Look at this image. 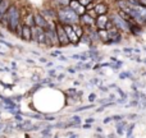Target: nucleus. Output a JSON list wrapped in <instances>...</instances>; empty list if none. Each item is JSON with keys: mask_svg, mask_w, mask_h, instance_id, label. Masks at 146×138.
<instances>
[{"mask_svg": "<svg viewBox=\"0 0 146 138\" xmlns=\"http://www.w3.org/2000/svg\"><path fill=\"white\" fill-rule=\"evenodd\" d=\"M0 42L3 44V45H5V46H8V48H13V45L10 42H8V41H4V40H0Z\"/></svg>", "mask_w": 146, "mask_h": 138, "instance_id": "nucleus-28", "label": "nucleus"}, {"mask_svg": "<svg viewBox=\"0 0 146 138\" xmlns=\"http://www.w3.org/2000/svg\"><path fill=\"white\" fill-rule=\"evenodd\" d=\"M56 78H58L59 81H62L64 78V74H58V75H56Z\"/></svg>", "mask_w": 146, "mask_h": 138, "instance_id": "nucleus-40", "label": "nucleus"}, {"mask_svg": "<svg viewBox=\"0 0 146 138\" xmlns=\"http://www.w3.org/2000/svg\"><path fill=\"white\" fill-rule=\"evenodd\" d=\"M94 121H95V119H94V118H88V119H86V123H91V124H92Z\"/></svg>", "mask_w": 146, "mask_h": 138, "instance_id": "nucleus-36", "label": "nucleus"}, {"mask_svg": "<svg viewBox=\"0 0 146 138\" xmlns=\"http://www.w3.org/2000/svg\"><path fill=\"white\" fill-rule=\"evenodd\" d=\"M68 72H69V73H74V72H76V69H72V68H68Z\"/></svg>", "mask_w": 146, "mask_h": 138, "instance_id": "nucleus-46", "label": "nucleus"}, {"mask_svg": "<svg viewBox=\"0 0 146 138\" xmlns=\"http://www.w3.org/2000/svg\"><path fill=\"white\" fill-rule=\"evenodd\" d=\"M58 59H59V60H62V61H66L67 60V58H66V56H63V55L58 56Z\"/></svg>", "mask_w": 146, "mask_h": 138, "instance_id": "nucleus-39", "label": "nucleus"}, {"mask_svg": "<svg viewBox=\"0 0 146 138\" xmlns=\"http://www.w3.org/2000/svg\"><path fill=\"white\" fill-rule=\"evenodd\" d=\"M32 40L38 45H45V30L41 27H32Z\"/></svg>", "mask_w": 146, "mask_h": 138, "instance_id": "nucleus-6", "label": "nucleus"}, {"mask_svg": "<svg viewBox=\"0 0 146 138\" xmlns=\"http://www.w3.org/2000/svg\"><path fill=\"white\" fill-rule=\"evenodd\" d=\"M132 75H131V73L129 72H123V73H121V74H119V78H121V79H126V78H131Z\"/></svg>", "mask_w": 146, "mask_h": 138, "instance_id": "nucleus-20", "label": "nucleus"}, {"mask_svg": "<svg viewBox=\"0 0 146 138\" xmlns=\"http://www.w3.org/2000/svg\"><path fill=\"white\" fill-rule=\"evenodd\" d=\"M46 64H48V67H53V63H51V61H48Z\"/></svg>", "mask_w": 146, "mask_h": 138, "instance_id": "nucleus-47", "label": "nucleus"}, {"mask_svg": "<svg viewBox=\"0 0 146 138\" xmlns=\"http://www.w3.org/2000/svg\"><path fill=\"white\" fill-rule=\"evenodd\" d=\"M114 1H119V0H114Z\"/></svg>", "mask_w": 146, "mask_h": 138, "instance_id": "nucleus-49", "label": "nucleus"}, {"mask_svg": "<svg viewBox=\"0 0 146 138\" xmlns=\"http://www.w3.org/2000/svg\"><path fill=\"white\" fill-rule=\"evenodd\" d=\"M144 61H145V63H146V59H145V60H144Z\"/></svg>", "mask_w": 146, "mask_h": 138, "instance_id": "nucleus-50", "label": "nucleus"}, {"mask_svg": "<svg viewBox=\"0 0 146 138\" xmlns=\"http://www.w3.org/2000/svg\"><path fill=\"white\" fill-rule=\"evenodd\" d=\"M111 120H113V116H108V118H105V119L103 120V123H104V124H108V123H110Z\"/></svg>", "mask_w": 146, "mask_h": 138, "instance_id": "nucleus-27", "label": "nucleus"}, {"mask_svg": "<svg viewBox=\"0 0 146 138\" xmlns=\"http://www.w3.org/2000/svg\"><path fill=\"white\" fill-rule=\"evenodd\" d=\"M25 23L26 24H28L30 27H35V13H31L28 12L27 14L25 15Z\"/></svg>", "mask_w": 146, "mask_h": 138, "instance_id": "nucleus-16", "label": "nucleus"}, {"mask_svg": "<svg viewBox=\"0 0 146 138\" xmlns=\"http://www.w3.org/2000/svg\"><path fill=\"white\" fill-rule=\"evenodd\" d=\"M10 5H12V1H10V0H1V1H0V20H1V18L4 17L5 13L8 12Z\"/></svg>", "mask_w": 146, "mask_h": 138, "instance_id": "nucleus-15", "label": "nucleus"}, {"mask_svg": "<svg viewBox=\"0 0 146 138\" xmlns=\"http://www.w3.org/2000/svg\"><path fill=\"white\" fill-rule=\"evenodd\" d=\"M55 22H51L50 27L45 30V45L49 46V48L59 46V38H58V33H56Z\"/></svg>", "mask_w": 146, "mask_h": 138, "instance_id": "nucleus-3", "label": "nucleus"}, {"mask_svg": "<svg viewBox=\"0 0 146 138\" xmlns=\"http://www.w3.org/2000/svg\"><path fill=\"white\" fill-rule=\"evenodd\" d=\"M111 61H118V59L114 58V56H113V58H111Z\"/></svg>", "mask_w": 146, "mask_h": 138, "instance_id": "nucleus-48", "label": "nucleus"}, {"mask_svg": "<svg viewBox=\"0 0 146 138\" xmlns=\"http://www.w3.org/2000/svg\"><path fill=\"white\" fill-rule=\"evenodd\" d=\"M51 55H53V56H60V55H62V51H60V50L53 51V53H51Z\"/></svg>", "mask_w": 146, "mask_h": 138, "instance_id": "nucleus-30", "label": "nucleus"}, {"mask_svg": "<svg viewBox=\"0 0 146 138\" xmlns=\"http://www.w3.org/2000/svg\"><path fill=\"white\" fill-rule=\"evenodd\" d=\"M55 28H56V33H58V38H59V46L71 45V41H69L68 35H67L66 28H64V26L62 24L59 20L55 22Z\"/></svg>", "mask_w": 146, "mask_h": 138, "instance_id": "nucleus-5", "label": "nucleus"}, {"mask_svg": "<svg viewBox=\"0 0 146 138\" xmlns=\"http://www.w3.org/2000/svg\"><path fill=\"white\" fill-rule=\"evenodd\" d=\"M126 127H127L126 121H123V120L118 121V124H117V133H118V134H123L124 128H126Z\"/></svg>", "mask_w": 146, "mask_h": 138, "instance_id": "nucleus-19", "label": "nucleus"}, {"mask_svg": "<svg viewBox=\"0 0 146 138\" xmlns=\"http://www.w3.org/2000/svg\"><path fill=\"white\" fill-rule=\"evenodd\" d=\"M45 120H48V121H54V120H55V118H54V116H49V115H46L45 116Z\"/></svg>", "mask_w": 146, "mask_h": 138, "instance_id": "nucleus-32", "label": "nucleus"}, {"mask_svg": "<svg viewBox=\"0 0 146 138\" xmlns=\"http://www.w3.org/2000/svg\"><path fill=\"white\" fill-rule=\"evenodd\" d=\"M21 38H23L25 41H32V27H30L28 24L23 23L22 24V36Z\"/></svg>", "mask_w": 146, "mask_h": 138, "instance_id": "nucleus-13", "label": "nucleus"}, {"mask_svg": "<svg viewBox=\"0 0 146 138\" xmlns=\"http://www.w3.org/2000/svg\"><path fill=\"white\" fill-rule=\"evenodd\" d=\"M69 7H71L78 15H82V14H85V13L87 12L86 7H83V5L81 4L78 0H71V3H69Z\"/></svg>", "mask_w": 146, "mask_h": 138, "instance_id": "nucleus-12", "label": "nucleus"}, {"mask_svg": "<svg viewBox=\"0 0 146 138\" xmlns=\"http://www.w3.org/2000/svg\"><path fill=\"white\" fill-rule=\"evenodd\" d=\"M83 128L85 129H91V123H86L85 125H83Z\"/></svg>", "mask_w": 146, "mask_h": 138, "instance_id": "nucleus-37", "label": "nucleus"}, {"mask_svg": "<svg viewBox=\"0 0 146 138\" xmlns=\"http://www.w3.org/2000/svg\"><path fill=\"white\" fill-rule=\"evenodd\" d=\"M91 108H94L92 104H90V105H86V106H81V108L76 109V111H83V110H87V109H91Z\"/></svg>", "mask_w": 146, "mask_h": 138, "instance_id": "nucleus-22", "label": "nucleus"}, {"mask_svg": "<svg viewBox=\"0 0 146 138\" xmlns=\"http://www.w3.org/2000/svg\"><path fill=\"white\" fill-rule=\"evenodd\" d=\"M110 20V18L106 14H100L95 18V27L96 30H106V24Z\"/></svg>", "mask_w": 146, "mask_h": 138, "instance_id": "nucleus-9", "label": "nucleus"}, {"mask_svg": "<svg viewBox=\"0 0 146 138\" xmlns=\"http://www.w3.org/2000/svg\"><path fill=\"white\" fill-rule=\"evenodd\" d=\"M80 56H81L80 54H74V55H73L72 58H73V59H76V60H80Z\"/></svg>", "mask_w": 146, "mask_h": 138, "instance_id": "nucleus-38", "label": "nucleus"}, {"mask_svg": "<svg viewBox=\"0 0 146 138\" xmlns=\"http://www.w3.org/2000/svg\"><path fill=\"white\" fill-rule=\"evenodd\" d=\"M133 128H135V124H131V125L128 127V131H127V133H126V136H127V137H131V136H132Z\"/></svg>", "mask_w": 146, "mask_h": 138, "instance_id": "nucleus-23", "label": "nucleus"}, {"mask_svg": "<svg viewBox=\"0 0 146 138\" xmlns=\"http://www.w3.org/2000/svg\"><path fill=\"white\" fill-rule=\"evenodd\" d=\"M100 91H103V92H108V88L106 87H100Z\"/></svg>", "mask_w": 146, "mask_h": 138, "instance_id": "nucleus-42", "label": "nucleus"}, {"mask_svg": "<svg viewBox=\"0 0 146 138\" xmlns=\"http://www.w3.org/2000/svg\"><path fill=\"white\" fill-rule=\"evenodd\" d=\"M40 61H42V63H48V60H46L45 58H40Z\"/></svg>", "mask_w": 146, "mask_h": 138, "instance_id": "nucleus-43", "label": "nucleus"}, {"mask_svg": "<svg viewBox=\"0 0 146 138\" xmlns=\"http://www.w3.org/2000/svg\"><path fill=\"white\" fill-rule=\"evenodd\" d=\"M108 10H109V7L105 4V3H98V4H95V8H94V12H95L96 15L106 14Z\"/></svg>", "mask_w": 146, "mask_h": 138, "instance_id": "nucleus-14", "label": "nucleus"}, {"mask_svg": "<svg viewBox=\"0 0 146 138\" xmlns=\"http://www.w3.org/2000/svg\"><path fill=\"white\" fill-rule=\"evenodd\" d=\"M105 108H106L105 105H104V106H100V108H99V109H96V113H103V111H104V109H105Z\"/></svg>", "mask_w": 146, "mask_h": 138, "instance_id": "nucleus-33", "label": "nucleus"}, {"mask_svg": "<svg viewBox=\"0 0 146 138\" xmlns=\"http://www.w3.org/2000/svg\"><path fill=\"white\" fill-rule=\"evenodd\" d=\"M80 23L83 26V27H92V26H95V18L91 17L90 14H87V12L85 13V14L80 15Z\"/></svg>", "mask_w": 146, "mask_h": 138, "instance_id": "nucleus-11", "label": "nucleus"}, {"mask_svg": "<svg viewBox=\"0 0 146 138\" xmlns=\"http://www.w3.org/2000/svg\"><path fill=\"white\" fill-rule=\"evenodd\" d=\"M0 24L4 28L9 30L12 33L17 32V30L22 26V12L21 8L18 7L15 3H12V5L9 7L8 12L4 14V17L0 20Z\"/></svg>", "mask_w": 146, "mask_h": 138, "instance_id": "nucleus-1", "label": "nucleus"}, {"mask_svg": "<svg viewBox=\"0 0 146 138\" xmlns=\"http://www.w3.org/2000/svg\"><path fill=\"white\" fill-rule=\"evenodd\" d=\"M91 67H92V65H91V64H85V68H83V69H91Z\"/></svg>", "mask_w": 146, "mask_h": 138, "instance_id": "nucleus-41", "label": "nucleus"}, {"mask_svg": "<svg viewBox=\"0 0 146 138\" xmlns=\"http://www.w3.org/2000/svg\"><path fill=\"white\" fill-rule=\"evenodd\" d=\"M58 20L62 24H78L80 23V15L72 9L71 7H63L59 8L58 10Z\"/></svg>", "mask_w": 146, "mask_h": 138, "instance_id": "nucleus-2", "label": "nucleus"}, {"mask_svg": "<svg viewBox=\"0 0 146 138\" xmlns=\"http://www.w3.org/2000/svg\"><path fill=\"white\" fill-rule=\"evenodd\" d=\"M35 24L37 26V27H41V28H44V30H46V28L50 27L51 20H48L42 15V13L37 12V13H35Z\"/></svg>", "mask_w": 146, "mask_h": 138, "instance_id": "nucleus-8", "label": "nucleus"}, {"mask_svg": "<svg viewBox=\"0 0 146 138\" xmlns=\"http://www.w3.org/2000/svg\"><path fill=\"white\" fill-rule=\"evenodd\" d=\"M71 0H53V4L55 5L56 8H63V7H68Z\"/></svg>", "mask_w": 146, "mask_h": 138, "instance_id": "nucleus-18", "label": "nucleus"}, {"mask_svg": "<svg viewBox=\"0 0 146 138\" xmlns=\"http://www.w3.org/2000/svg\"><path fill=\"white\" fill-rule=\"evenodd\" d=\"M95 98H96L95 93H90V96H88V101H90V102H94V101H95Z\"/></svg>", "mask_w": 146, "mask_h": 138, "instance_id": "nucleus-25", "label": "nucleus"}, {"mask_svg": "<svg viewBox=\"0 0 146 138\" xmlns=\"http://www.w3.org/2000/svg\"><path fill=\"white\" fill-rule=\"evenodd\" d=\"M109 31V44H117V42H121L122 41V35H121V31L118 30L117 27H113L111 30Z\"/></svg>", "mask_w": 146, "mask_h": 138, "instance_id": "nucleus-10", "label": "nucleus"}, {"mask_svg": "<svg viewBox=\"0 0 146 138\" xmlns=\"http://www.w3.org/2000/svg\"><path fill=\"white\" fill-rule=\"evenodd\" d=\"M49 74H50V75H55V70H50V72H49Z\"/></svg>", "mask_w": 146, "mask_h": 138, "instance_id": "nucleus-44", "label": "nucleus"}, {"mask_svg": "<svg viewBox=\"0 0 146 138\" xmlns=\"http://www.w3.org/2000/svg\"><path fill=\"white\" fill-rule=\"evenodd\" d=\"M113 120H114V121H121V120H123V115H114V116H113Z\"/></svg>", "mask_w": 146, "mask_h": 138, "instance_id": "nucleus-24", "label": "nucleus"}, {"mask_svg": "<svg viewBox=\"0 0 146 138\" xmlns=\"http://www.w3.org/2000/svg\"><path fill=\"white\" fill-rule=\"evenodd\" d=\"M139 5H142V7H146V0H139Z\"/></svg>", "mask_w": 146, "mask_h": 138, "instance_id": "nucleus-35", "label": "nucleus"}, {"mask_svg": "<svg viewBox=\"0 0 146 138\" xmlns=\"http://www.w3.org/2000/svg\"><path fill=\"white\" fill-rule=\"evenodd\" d=\"M123 51H124V53H127V54H131V53H133V49H132V48H124L123 49Z\"/></svg>", "mask_w": 146, "mask_h": 138, "instance_id": "nucleus-29", "label": "nucleus"}, {"mask_svg": "<svg viewBox=\"0 0 146 138\" xmlns=\"http://www.w3.org/2000/svg\"><path fill=\"white\" fill-rule=\"evenodd\" d=\"M96 131L100 132V133H101V132H103V128H101V127H98V128H96Z\"/></svg>", "mask_w": 146, "mask_h": 138, "instance_id": "nucleus-45", "label": "nucleus"}, {"mask_svg": "<svg viewBox=\"0 0 146 138\" xmlns=\"http://www.w3.org/2000/svg\"><path fill=\"white\" fill-rule=\"evenodd\" d=\"M111 22L114 23V26H115L117 28H118L121 32H131V28H129V23L127 22L126 19H124L123 17H122L121 14H113L110 17Z\"/></svg>", "mask_w": 146, "mask_h": 138, "instance_id": "nucleus-4", "label": "nucleus"}, {"mask_svg": "<svg viewBox=\"0 0 146 138\" xmlns=\"http://www.w3.org/2000/svg\"><path fill=\"white\" fill-rule=\"evenodd\" d=\"M0 1H1V0H0Z\"/></svg>", "mask_w": 146, "mask_h": 138, "instance_id": "nucleus-51", "label": "nucleus"}, {"mask_svg": "<svg viewBox=\"0 0 146 138\" xmlns=\"http://www.w3.org/2000/svg\"><path fill=\"white\" fill-rule=\"evenodd\" d=\"M63 26H64V28H66V31H67V35H68V37H69L71 45H78V44L81 42V37L77 35L74 27H73L72 24H63Z\"/></svg>", "mask_w": 146, "mask_h": 138, "instance_id": "nucleus-7", "label": "nucleus"}, {"mask_svg": "<svg viewBox=\"0 0 146 138\" xmlns=\"http://www.w3.org/2000/svg\"><path fill=\"white\" fill-rule=\"evenodd\" d=\"M99 37L100 41H103L104 44H109V31L108 30H98Z\"/></svg>", "mask_w": 146, "mask_h": 138, "instance_id": "nucleus-17", "label": "nucleus"}, {"mask_svg": "<svg viewBox=\"0 0 146 138\" xmlns=\"http://www.w3.org/2000/svg\"><path fill=\"white\" fill-rule=\"evenodd\" d=\"M78 1H80L81 4L83 5V7H88V5L92 4V3L95 1V0H78Z\"/></svg>", "mask_w": 146, "mask_h": 138, "instance_id": "nucleus-21", "label": "nucleus"}, {"mask_svg": "<svg viewBox=\"0 0 146 138\" xmlns=\"http://www.w3.org/2000/svg\"><path fill=\"white\" fill-rule=\"evenodd\" d=\"M15 120L17 121H23V118L21 115H18V114H15Z\"/></svg>", "mask_w": 146, "mask_h": 138, "instance_id": "nucleus-34", "label": "nucleus"}, {"mask_svg": "<svg viewBox=\"0 0 146 138\" xmlns=\"http://www.w3.org/2000/svg\"><path fill=\"white\" fill-rule=\"evenodd\" d=\"M73 123H78V124H80L81 123V116H78V115L73 116Z\"/></svg>", "mask_w": 146, "mask_h": 138, "instance_id": "nucleus-26", "label": "nucleus"}, {"mask_svg": "<svg viewBox=\"0 0 146 138\" xmlns=\"http://www.w3.org/2000/svg\"><path fill=\"white\" fill-rule=\"evenodd\" d=\"M66 137H78V134L73 133V132H68V133H66Z\"/></svg>", "mask_w": 146, "mask_h": 138, "instance_id": "nucleus-31", "label": "nucleus"}]
</instances>
